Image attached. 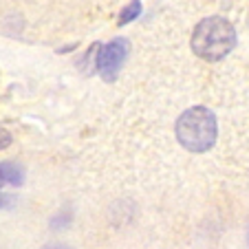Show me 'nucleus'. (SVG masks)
I'll return each instance as SVG.
<instances>
[{
  "label": "nucleus",
  "instance_id": "f257e3e1",
  "mask_svg": "<svg viewBox=\"0 0 249 249\" xmlns=\"http://www.w3.org/2000/svg\"><path fill=\"white\" fill-rule=\"evenodd\" d=\"M192 53H196L205 62H221L227 57L236 47V29L230 20L221 16H210L203 18L194 27L192 38H190Z\"/></svg>",
  "mask_w": 249,
  "mask_h": 249
},
{
  "label": "nucleus",
  "instance_id": "423d86ee",
  "mask_svg": "<svg viewBox=\"0 0 249 249\" xmlns=\"http://www.w3.org/2000/svg\"><path fill=\"white\" fill-rule=\"evenodd\" d=\"M11 141H14V137H11L9 130H5V128L0 126V150H5V148L11 146Z\"/></svg>",
  "mask_w": 249,
  "mask_h": 249
},
{
  "label": "nucleus",
  "instance_id": "f03ea898",
  "mask_svg": "<svg viewBox=\"0 0 249 249\" xmlns=\"http://www.w3.org/2000/svg\"><path fill=\"white\" fill-rule=\"evenodd\" d=\"M174 135L177 141L185 148L188 152H207L218 137V124L216 115L205 106H192L174 124Z\"/></svg>",
  "mask_w": 249,
  "mask_h": 249
},
{
  "label": "nucleus",
  "instance_id": "39448f33",
  "mask_svg": "<svg viewBox=\"0 0 249 249\" xmlns=\"http://www.w3.org/2000/svg\"><path fill=\"white\" fill-rule=\"evenodd\" d=\"M139 16H141V2H139V0H130V2H128V5L122 9V14H119L117 24H119V27H124V24L132 22V20L139 18Z\"/></svg>",
  "mask_w": 249,
  "mask_h": 249
},
{
  "label": "nucleus",
  "instance_id": "7ed1b4c3",
  "mask_svg": "<svg viewBox=\"0 0 249 249\" xmlns=\"http://www.w3.org/2000/svg\"><path fill=\"white\" fill-rule=\"evenodd\" d=\"M97 60H95V69L99 71L104 82H115L122 71L124 62L128 57V51H130V44H128L126 38H115L110 40L108 44L104 47H97Z\"/></svg>",
  "mask_w": 249,
  "mask_h": 249
},
{
  "label": "nucleus",
  "instance_id": "20e7f679",
  "mask_svg": "<svg viewBox=\"0 0 249 249\" xmlns=\"http://www.w3.org/2000/svg\"><path fill=\"white\" fill-rule=\"evenodd\" d=\"M24 183V165L16 161H2L0 163V188L2 185H22Z\"/></svg>",
  "mask_w": 249,
  "mask_h": 249
}]
</instances>
